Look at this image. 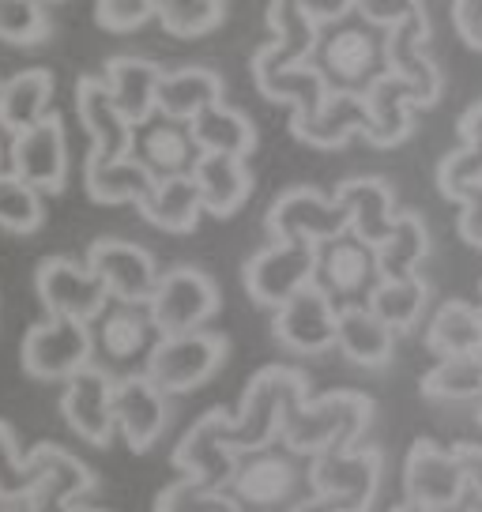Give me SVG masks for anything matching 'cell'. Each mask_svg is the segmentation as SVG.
<instances>
[{
  "label": "cell",
  "instance_id": "cell-1",
  "mask_svg": "<svg viewBox=\"0 0 482 512\" xmlns=\"http://www.w3.org/2000/svg\"><path fill=\"white\" fill-rule=\"evenodd\" d=\"M223 490L238 505V512H290L313 497L309 456L287 448L283 441L245 448L234 456Z\"/></svg>",
  "mask_w": 482,
  "mask_h": 512
},
{
  "label": "cell",
  "instance_id": "cell-2",
  "mask_svg": "<svg viewBox=\"0 0 482 512\" xmlns=\"http://www.w3.org/2000/svg\"><path fill=\"white\" fill-rule=\"evenodd\" d=\"M377 403L366 392H351L339 388L317 400H302L283 422L279 441L302 456H321V452H336V448H354L362 445V437L370 430Z\"/></svg>",
  "mask_w": 482,
  "mask_h": 512
},
{
  "label": "cell",
  "instance_id": "cell-3",
  "mask_svg": "<svg viewBox=\"0 0 482 512\" xmlns=\"http://www.w3.org/2000/svg\"><path fill=\"white\" fill-rule=\"evenodd\" d=\"M302 400H309V377L294 366H264L249 381L241 407L230 418V445L234 452L279 441L283 422Z\"/></svg>",
  "mask_w": 482,
  "mask_h": 512
},
{
  "label": "cell",
  "instance_id": "cell-4",
  "mask_svg": "<svg viewBox=\"0 0 482 512\" xmlns=\"http://www.w3.org/2000/svg\"><path fill=\"white\" fill-rule=\"evenodd\" d=\"M313 64L328 83V91L362 95L377 76L388 72L385 31L366 23L362 16L336 19V23H328V31H321Z\"/></svg>",
  "mask_w": 482,
  "mask_h": 512
},
{
  "label": "cell",
  "instance_id": "cell-5",
  "mask_svg": "<svg viewBox=\"0 0 482 512\" xmlns=\"http://www.w3.org/2000/svg\"><path fill=\"white\" fill-rule=\"evenodd\" d=\"M162 332L151 320L147 302H106L91 320V362L106 369L113 381L144 373Z\"/></svg>",
  "mask_w": 482,
  "mask_h": 512
},
{
  "label": "cell",
  "instance_id": "cell-6",
  "mask_svg": "<svg viewBox=\"0 0 482 512\" xmlns=\"http://www.w3.org/2000/svg\"><path fill=\"white\" fill-rule=\"evenodd\" d=\"M385 452L373 445L336 448L309 460L313 494L324 497L336 512H370L381 494Z\"/></svg>",
  "mask_w": 482,
  "mask_h": 512
},
{
  "label": "cell",
  "instance_id": "cell-7",
  "mask_svg": "<svg viewBox=\"0 0 482 512\" xmlns=\"http://www.w3.org/2000/svg\"><path fill=\"white\" fill-rule=\"evenodd\" d=\"M226 354H230V343L223 332L196 328V332H181V336H162L147 358L144 373L166 396H181V392H193L204 381H211L226 362Z\"/></svg>",
  "mask_w": 482,
  "mask_h": 512
},
{
  "label": "cell",
  "instance_id": "cell-8",
  "mask_svg": "<svg viewBox=\"0 0 482 512\" xmlns=\"http://www.w3.org/2000/svg\"><path fill=\"white\" fill-rule=\"evenodd\" d=\"M147 309L162 336L196 332L219 313V283L193 264H177L159 275V283L147 298Z\"/></svg>",
  "mask_w": 482,
  "mask_h": 512
},
{
  "label": "cell",
  "instance_id": "cell-9",
  "mask_svg": "<svg viewBox=\"0 0 482 512\" xmlns=\"http://www.w3.org/2000/svg\"><path fill=\"white\" fill-rule=\"evenodd\" d=\"M241 279L253 302L264 309H279L287 298H294L317 279V245L313 241H272L268 249L245 260Z\"/></svg>",
  "mask_w": 482,
  "mask_h": 512
},
{
  "label": "cell",
  "instance_id": "cell-10",
  "mask_svg": "<svg viewBox=\"0 0 482 512\" xmlns=\"http://www.w3.org/2000/svg\"><path fill=\"white\" fill-rule=\"evenodd\" d=\"M317 287L336 305H366L373 287L381 283L377 249L358 234H339L332 241L317 245Z\"/></svg>",
  "mask_w": 482,
  "mask_h": 512
},
{
  "label": "cell",
  "instance_id": "cell-11",
  "mask_svg": "<svg viewBox=\"0 0 482 512\" xmlns=\"http://www.w3.org/2000/svg\"><path fill=\"white\" fill-rule=\"evenodd\" d=\"M403 494L430 512H449L452 505H460L467 497V479L456 445H437L430 437L415 441L403 460Z\"/></svg>",
  "mask_w": 482,
  "mask_h": 512
},
{
  "label": "cell",
  "instance_id": "cell-12",
  "mask_svg": "<svg viewBox=\"0 0 482 512\" xmlns=\"http://www.w3.org/2000/svg\"><path fill=\"white\" fill-rule=\"evenodd\" d=\"M83 366H91V324L46 317L23 336V369L38 381H68Z\"/></svg>",
  "mask_w": 482,
  "mask_h": 512
},
{
  "label": "cell",
  "instance_id": "cell-13",
  "mask_svg": "<svg viewBox=\"0 0 482 512\" xmlns=\"http://www.w3.org/2000/svg\"><path fill=\"white\" fill-rule=\"evenodd\" d=\"M264 223H268L272 241H313V245L332 241L351 230L347 208L339 204L336 196H324V192L309 189V185L283 192L268 208Z\"/></svg>",
  "mask_w": 482,
  "mask_h": 512
},
{
  "label": "cell",
  "instance_id": "cell-14",
  "mask_svg": "<svg viewBox=\"0 0 482 512\" xmlns=\"http://www.w3.org/2000/svg\"><path fill=\"white\" fill-rule=\"evenodd\" d=\"M34 290L38 302L46 305V317H72L83 324H91L102 313V305L110 302L102 279L87 264H76L68 256H46L34 272Z\"/></svg>",
  "mask_w": 482,
  "mask_h": 512
},
{
  "label": "cell",
  "instance_id": "cell-15",
  "mask_svg": "<svg viewBox=\"0 0 482 512\" xmlns=\"http://www.w3.org/2000/svg\"><path fill=\"white\" fill-rule=\"evenodd\" d=\"M230 411L226 407H211L208 415H200L189 426V433L177 441L174 448V467L189 479L204 482L223 490L234 467V445H230Z\"/></svg>",
  "mask_w": 482,
  "mask_h": 512
},
{
  "label": "cell",
  "instance_id": "cell-16",
  "mask_svg": "<svg viewBox=\"0 0 482 512\" xmlns=\"http://www.w3.org/2000/svg\"><path fill=\"white\" fill-rule=\"evenodd\" d=\"M336 320L339 305L317 283H309L275 309L272 332L294 354H324L336 347Z\"/></svg>",
  "mask_w": 482,
  "mask_h": 512
},
{
  "label": "cell",
  "instance_id": "cell-17",
  "mask_svg": "<svg viewBox=\"0 0 482 512\" xmlns=\"http://www.w3.org/2000/svg\"><path fill=\"white\" fill-rule=\"evenodd\" d=\"M12 174L38 192H61L68 181V136L61 113H46L38 125L16 132L12 140Z\"/></svg>",
  "mask_w": 482,
  "mask_h": 512
},
{
  "label": "cell",
  "instance_id": "cell-18",
  "mask_svg": "<svg viewBox=\"0 0 482 512\" xmlns=\"http://www.w3.org/2000/svg\"><path fill=\"white\" fill-rule=\"evenodd\" d=\"M87 268L102 279L113 302H147L159 283V260L144 245L121 238H98L87 253Z\"/></svg>",
  "mask_w": 482,
  "mask_h": 512
},
{
  "label": "cell",
  "instance_id": "cell-19",
  "mask_svg": "<svg viewBox=\"0 0 482 512\" xmlns=\"http://www.w3.org/2000/svg\"><path fill=\"white\" fill-rule=\"evenodd\" d=\"M426 42H430V19H426V12L403 19V23H396V27L385 31L388 72L400 76V80L411 87L418 110L434 106L437 98H441V68L430 61Z\"/></svg>",
  "mask_w": 482,
  "mask_h": 512
},
{
  "label": "cell",
  "instance_id": "cell-20",
  "mask_svg": "<svg viewBox=\"0 0 482 512\" xmlns=\"http://www.w3.org/2000/svg\"><path fill=\"white\" fill-rule=\"evenodd\" d=\"M61 415L72 430L80 433L87 445L106 448L117 433L113 422V377L95 362L72 373L61 392Z\"/></svg>",
  "mask_w": 482,
  "mask_h": 512
},
{
  "label": "cell",
  "instance_id": "cell-21",
  "mask_svg": "<svg viewBox=\"0 0 482 512\" xmlns=\"http://www.w3.org/2000/svg\"><path fill=\"white\" fill-rule=\"evenodd\" d=\"M113 422L132 452H147L170 422V403L159 384H151L147 373L117 377L113 381Z\"/></svg>",
  "mask_w": 482,
  "mask_h": 512
},
{
  "label": "cell",
  "instance_id": "cell-22",
  "mask_svg": "<svg viewBox=\"0 0 482 512\" xmlns=\"http://www.w3.org/2000/svg\"><path fill=\"white\" fill-rule=\"evenodd\" d=\"M76 113H80V125L91 136V159H125V155H132L136 125L117 110V102L110 98L106 83L98 76L76 80Z\"/></svg>",
  "mask_w": 482,
  "mask_h": 512
},
{
  "label": "cell",
  "instance_id": "cell-23",
  "mask_svg": "<svg viewBox=\"0 0 482 512\" xmlns=\"http://www.w3.org/2000/svg\"><path fill=\"white\" fill-rule=\"evenodd\" d=\"M132 159L144 166L151 177H174L193 174L200 147H196L193 132L185 121H170V117H151L147 125L136 128L132 136Z\"/></svg>",
  "mask_w": 482,
  "mask_h": 512
},
{
  "label": "cell",
  "instance_id": "cell-24",
  "mask_svg": "<svg viewBox=\"0 0 482 512\" xmlns=\"http://www.w3.org/2000/svg\"><path fill=\"white\" fill-rule=\"evenodd\" d=\"M362 102H366V132L362 136L373 147H396L411 136L418 102L400 76H392V72L377 76L362 91Z\"/></svg>",
  "mask_w": 482,
  "mask_h": 512
},
{
  "label": "cell",
  "instance_id": "cell-25",
  "mask_svg": "<svg viewBox=\"0 0 482 512\" xmlns=\"http://www.w3.org/2000/svg\"><path fill=\"white\" fill-rule=\"evenodd\" d=\"M332 196L347 208L351 234L370 241L373 249L396 226V215H400L396 211V192H392V185H388L385 177H347Z\"/></svg>",
  "mask_w": 482,
  "mask_h": 512
},
{
  "label": "cell",
  "instance_id": "cell-26",
  "mask_svg": "<svg viewBox=\"0 0 482 512\" xmlns=\"http://www.w3.org/2000/svg\"><path fill=\"white\" fill-rule=\"evenodd\" d=\"M162 64L147 61V57H110L106 61V91L117 102V110L129 117L132 125H147L159 113V83H162Z\"/></svg>",
  "mask_w": 482,
  "mask_h": 512
},
{
  "label": "cell",
  "instance_id": "cell-27",
  "mask_svg": "<svg viewBox=\"0 0 482 512\" xmlns=\"http://www.w3.org/2000/svg\"><path fill=\"white\" fill-rule=\"evenodd\" d=\"M38 464H42V479L34 486V494L27 497L34 512H80L72 509V501L83 497L95 486V475L87 467L57 445H38L34 448Z\"/></svg>",
  "mask_w": 482,
  "mask_h": 512
},
{
  "label": "cell",
  "instance_id": "cell-28",
  "mask_svg": "<svg viewBox=\"0 0 482 512\" xmlns=\"http://www.w3.org/2000/svg\"><path fill=\"white\" fill-rule=\"evenodd\" d=\"M336 347L347 362L366 369H381L392 362L396 332L373 313L370 305H339L336 320Z\"/></svg>",
  "mask_w": 482,
  "mask_h": 512
},
{
  "label": "cell",
  "instance_id": "cell-29",
  "mask_svg": "<svg viewBox=\"0 0 482 512\" xmlns=\"http://www.w3.org/2000/svg\"><path fill=\"white\" fill-rule=\"evenodd\" d=\"M193 181L200 189V200H204V215H215V219H230L253 192V174L238 155L200 151V159L193 166Z\"/></svg>",
  "mask_w": 482,
  "mask_h": 512
},
{
  "label": "cell",
  "instance_id": "cell-30",
  "mask_svg": "<svg viewBox=\"0 0 482 512\" xmlns=\"http://www.w3.org/2000/svg\"><path fill=\"white\" fill-rule=\"evenodd\" d=\"M136 208H140L147 223L166 230V234H189V230H196L200 215H204V200H200L193 174H174L155 177L151 192Z\"/></svg>",
  "mask_w": 482,
  "mask_h": 512
},
{
  "label": "cell",
  "instance_id": "cell-31",
  "mask_svg": "<svg viewBox=\"0 0 482 512\" xmlns=\"http://www.w3.org/2000/svg\"><path fill=\"white\" fill-rule=\"evenodd\" d=\"M223 102V76L204 64H189L177 72H162L159 83V117L170 121H193L196 113Z\"/></svg>",
  "mask_w": 482,
  "mask_h": 512
},
{
  "label": "cell",
  "instance_id": "cell-32",
  "mask_svg": "<svg viewBox=\"0 0 482 512\" xmlns=\"http://www.w3.org/2000/svg\"><path fill=\"white\" fill-rule=\"evenodd\" d=\"M290 132L309 147H343L347 140L366 132V102H362V95L332 91L313 117L290 121Z\"/></svg>",
  "mask_w": 482,
  "mask_h": 512
},
{
  "label": "cell",
  "instance_id": "cell-33",
  "mask_svg": "<svg viewBox=\"0 0 482 512\" xmlns=\"http://www.w3.org/2000/svg\"><path fill=\"white\" fill-rule=\"evenodd\" d=\"M189 132H193L196 147L208 151V155L249 159L257 151V125L249 121V113L223 106V102H215L204 113H196L193 121H189Z\"/></svg>",
  "mask_w": 482,
  "mask_h": 512
},
{
  "label": "cell",
  "instance_id": "cell-34",
  "mask_svg": "<svg viewBox=\"0 0 482 512\" xmlns=\"http://www.w3.org/2000/svg\"><path fill=\"white\" fill-rule=\"evenodd\" d=\"M53 102V72L49 68H23L12 80H4L0 91V125L8 132L38 125Z\"/></svg>",
  "mask_w": 482,
  "mask_h": 512
},
{
  "label": "cell",
  "instance_id": "cell-35",
  "mask_svg": "<svg viewBox=\"0 0 482 512\" xmlns=\"http://www.w3.org/2000/svg\"><path fill=\"white\" fill-rule=\"evenodd\" d=\"M426 347L437 358L449 354H479L482 351V309L467 305L460 298H449L434 309V317L426 324Z\"/></svg>",
  "mask_w": 482,
  "mask_h": 512
},
{
  "label": "cell",
  "instance_id": "cell-36",
  "mask_svg": "<svg viewBox=\"0 0 482 512\" xmlns=\"http://www.w3.org/2000/svg\"><path fill=\"white\" fill-rule=\"evenodd\" d=\"M83 181H87V196L95 204H140L155 185V177L132 155H125V159H91L87 155Z\"/></svg>",
  "mask_w": 482,
  "mask_h": 512
},
{
  "label": "cell",
  "instance_id": "cell-37",
  "mask_svg": "<svg viewBox=\"0 0 482 512\" xmlns=\"http://www.w3.org/2000/svg\"><path fill=\"white\" fill-rule=\"evenodd\" d=\"M366 305L400 336V332H411L418 320H422V313H426V305H430V283L418 272L381 279L373 287L370 298H366Z\"/></svg>",
  "mask_w": 482,
  "mask_h": 512
},
{
  "label": "cell",
  "instance_id": "cell-38",
  "mask_svg": "<svg viewBox=\"0 0 482 512\" xmlns=\"http://www.w3.org/2000/svg\"><path fill=\"white\" fill-rule=\"evenodd\" d=\"M426 256H430V226H426V219L418 211H400L396 226L388 230V238L377 245L381 279L415 275Z\"/></svg>",
  "mask_w": 482,
  "mask_h": 512
},
{
  "label": "cell",
  "instance_id": "cell-39",
  "mask_svg": "<svg viewBox=\"0 0 482 512\" xmlns=\"http://www.w3.org/2000/svg\"><path fill=\"white\" fill-rule=\"evenodd\" d=\"M422 396L434 403H479L482 400V351L437 358V366L422 377Z\"/></svg>",
  "mask_w": 482,
  "mask_h": 512
},
{
  "label": "cell",
  "instance_id": "cell-40",
  "mask_svg": "<svg viewBox=\"0 0 482 512\" xmlns=\"http://www.w3.org/2000/svg\"><path fill=\"white\" fill-rule=\"evenodd\" d=\"M46 219V200L42 192L27 185L12 170L0 174V230L8 234H34Z\"/></svg>",
  "mask_w": 482,
  "mask_h": 512
},
{
  "label": "cell",
  "instance_id": "cell-41",
  "mask_svg": "<svg viewBox=\"0 0 482 512\" xmlns=\"http://www.w3.org/2000/svg\"><path fill=\"white\" fill-rule=\"evenodd\" d=\"M226 16L223 0H155V19L174 38H200L211 34Z\"/></svg>",
  "mask_w": 482,
  "mask_h": 512
},
{
  "label": "cell",
  "instance_id": "cell-42",
  "mask_svg": "<svg viewBox=\"0 0 482 512\" xmlns=\"http://www.w3.org/2000/svg\"><path fill=\"white\" fill-rule=\"evenodd\" d=\"M482 185V140H460L456 151H449L437 166V192L460 204L467 192Z\"/></svg>",
  "mask_w": 482,
  "mask_h": 512
},
{
  "label": "cell",
  "instance_id": "cell-43",
  "mask_svg": "<svg viewBox=\"0 0 482 512\" xmlns=\"http://www.w3.org/2000/svg\"><path fill=\"white\" fill-rule=\"evenodd\" d=\"M46 34V0H0V42H8V46H38Z\"/></svg>",
  "mask_w": 482,
  "mask_h": 512
},
{
  "label": "cell",
  "instance_id": "cell-44",
  "mask_svg": "<svg viewBox=\"0 0 482 512\" xmlns=\"http://www.w3.org/2000/svg\"><path fill=\"white\" fill-rule=\"evenodd\" d=\"M155 512H238V505L226 497V490L181 475L155 497Z\"/></svg>",
  "mask_w": 482,
  "mask_h": 512
},
{
  "label": "cell",
  "instance_id": "cell-45",
  "mask_svg": "<svg viewBox=\"0 0 482 512\" xmlns=\"http://www.w3.org/2000/svg\"><path fill=\"white\" fill-rule=\"evenodd\" d=\"M42 479V464L38 456H19L16 433L8 422H0V497H31L34 486Z\"/></svg>",
  "mask_w": 482,
  "mask_h": 512
},
{
  "label": "cell",
  "instance_id": "cell-46",
  "mask_svg": "<svg viewBox=\"0 0 482 512\" xmlns=\"http://www.w3.org/2000/svg\"><path fill=\"white\" fill-rule=\"evenodd\" d=\"M95 19L102 31L129 34L155 19V0H98Z\"/></svg>",
  "mask_w": 482,
  "mask_h": 512
},
{
  "label": "cell",
  "instance_id": "cell-47",
  "mask_svg": "<svg viewBox=\"0 0 482 512\" xmlns=\"http://www.w3.org/2000/svg\"><path fill=\"white\" fill-rule=\"evenodd\" d=\"M354 12L366 23H373V27L388 31V27H396L403 19L422 16L426 8H422V0H354Z\"/></svg>",
  "mask_w": 482,
  "mask_h": 512
},
{
  "label": "cell",
  "instance_id": "cell-48",
  "mask_svg": "<svg viewBox=\"0 0 482 512\" xmlns=\"http://www.w3.org/2000/svg\"><path fill=\"white\" fill-rule=\"evenodd\" d=\"M452 23H456V34L467 46L482 49V0H456L452 4Z\"/></svg>",
  "mask_w": 482,
  "mask_h": 512
},
{
  "label": "cell",
  "instance_id": "cell-49",
  "mask_svg": "<svg viewBox=\"0 0 482 512\" xmlns=\"http://www.w3.org/2000/svg\"><path fill=\"white\" fill-rule=\"evenodd\" d=\"M456 456H460V464H464L467 497L482 501V445H467V441H460V445H456Z\"/></svg>",
  "mask_w": 482,
  "mask_h": 512
},
{
  "label": "cell",
  "instance_id": "cell-50",
  "mask_svg": "<svg viewBox=\"0 0 482 512\" xmlns=\"http://www.w3.org/2000/svg\"><path fill=\"white\" fill-rule=\"evenodd\" d=\"M298 4L321 23V31L328 27V23H336V19L351 16L354 12V0H298Z\"/></svg>",
  "mask_w": 482,
  "mask_h": 512
},
{
  "label": "cell",
  "instance_id": "cell-51",
  "mask_svg": "<svg viewBox=\"0 0 482 512\" xmlns=\"http://www.w3.org/2000/svg\"><path fill=\"white\" fill-rule=\"evenodd\" d=\"M460 140H482V102H475L471 110H464L460 117Z\"/></svg>",
  "mask_w": 482,
  "mask_h": 512
},
{
  "label": "cell",
  "instance_id": "cell-52",
  "mask_svg": "<svg viewBox=\"0 0 482 512\" xmlns=\"http://www.w3.org/2000/svg\"><path fill=\"white\" fill-rule=\"evenodd\" d=\"M12 140H16V132H8V128L0 125V174L12 170Z\"/></svg>",
  "mask_w": 482,
  "mask_h": 512
},
{
  "label": "cell",
  "instance_id": "cell-53",
  "mask_svg": "<svg viewBox=\"0 0 482 512\" xmlns=\"http://www.w3.org/2000/svg\"><path fill=\"white\" fill-rule=\"evenodd\" d=\"M290 512H336V509H332V505H328L324 497L313 494V497H306L302 505H294V509H290Z\"/></svg>",
  "mask_w": 482,
  "mask_h": 512
},
{
  "label": "cell",
  "instance_id": "cell-54",
  "mask_svg": "<svg viewBox=\"0 0 482 512\" xmlns=\"http://www.w3.org/2000/svg\"><path fill=\"white\" fill-rule=\"evenodd\" d=\"M0 512H34L27 497H0Z\"/></svg>",
  "mask_w": 482,
  "mask_h": 512
},
{
  "label": "cell",
  "instance_id": "cell-55",
  "mask_svg": "<svg viewBox=\"0 0 482 512\" xmlns=\"http://www.w3.org/2000/svg\"><path fill=\"white\" fill-rule=\"evenodd\" d=\"M449 512H482V501H475V497H464L460 505H452Z\"/></svg>",
  "mask_w": 482,
  "mask_h": 512
},
{
  "label": "cell",
  "instance_id": "cell-56",
  "mask_svg": "<svg viewBox=\"0 0 482 512\" xmlns=\"http://www.w3.org/2000/svg\"><path fill=\"white\" fill-rule=\"evenodd\" d=\"M392 512H430V509H426V505H415V501H407V497H403V501Z\"/></svg>",
  "mask_w": 482,
  "mask_h": 512
},
{
  "label": "cell",
  "instance_id": "cell-57",
  "mask_svg": "<svg viewBox=\"0 0 482 512\" xmlns=\"http://www.w3.org/2000/svg\"><path fill=\"white\" fill-rule=\"evenodd\" d=\"M479 309H482V283H479Z\"/></svg>",
  "mask_w": 482,
  "mask_h": 512
},
{
  "label": "cell",
  "instance_id": "cell-58",
  "mask_svg": "<svg viewBox=\"0 0 482 512\" xmlns=\"http://www.w3.org/2000/svg\"><path fill=\"white\" fill-rule=\"evenodd\" d=\"M479 422H482V400H479Z\"/></svg>",
  "mask_w": 482,
  "mask_h": 512
},
{
  "label": "cell",
  "instance_id": "cell-59",
  "mask_svg": "<svg viewBox=\"0 0 482 512\" xmlns=\"http://www.w3.org/2000/svg\"><path fill=\"white\" fill-rule=\"evenodd\" d=\"M80 512H102V509H80Z\"/></svg>",
  "mask_w": 482,
  "mask_h": 512
},
{
  "label": "cell",
  "instance_id": "cell-60",
  "mask_svg": "<svg viewBox=\"0 0 482 512\" xmlns=\"http://www.w3.org/2000/svg\"><path fill=\"white\" fill-rule=\"evenodd\" d=\"M0 91H4V80H0Z\"/></svg>",
  "mask_w": 482,
  "mask_h": 512
}]
</instances>
